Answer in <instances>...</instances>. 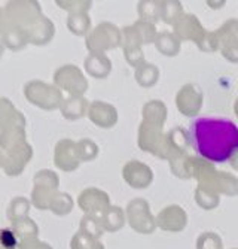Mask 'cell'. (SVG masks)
I'll return each instance as SVG.
<instances>
[{
    "label": "cell",
    "mask_w": 238,
    "mask_h": 249,
    "mask_svg": "<svg viewBox=\"0 0 238 249\" xmlns=\"http://www.w3.org/2000/svg\"><path fill=\"white\" fill-rule=\"evenodd\" d=\"M0 37H2L6 50H11L14 53L23 51L29 45V39H27V35H26L24 29H19V27L8 26L3 30V33L0 35Z\"/></svg>",
    "instance_id": "8"
},
{
    "label": "cell",
    "mask_w": 238,
    "mask_h": 249,
    "mask_svg": "<svg viewBox=\"0 0 238 249\" xmlns=\"http://www.w3.org/2000/svg\"><path fill=\"white\" fill-rule=\"evenodd\" d=\"M15 109V105L8 97H0V120L6 117L11 110Z\"/></svg>",
    "instance_id": "15"
},
{
    "label": "cell",
    "mask_w": 238,
    "mask_h": 249,
    "mask_svg": "<svg viewBox=\"0 0 238 249\" xmlns=\"http://www.w3.org/2000/svg\"><path fill=\"white\" fill-rule=\"evenodd\" d=\"M3 161H5V154L0 149V169H3Z\"/></svg>",
    "instance_id": "18"
},
{
    "label": "cell",
    "mask_w": 238,
    "mask_h": 249,
    "mask_svg": "<svg viewBox=\"0 0 238 249\" xmlns=\"http://www.w3.org/2000/svg\"><path fill=\"white\" fill-rule=\"evenodd\" d=\"M55 82L61 87H78L80 84V78L78 75L76 69H70V67H64V69H60L55 73Z\"/></svg>",
    "instance_id": "12"
},
{
    "label": "cell",
    "mask_w": 238,
    "mask_h": 249,
    "mask_svg": "<svg viewBox=\"0 0 238 249\" xmlns=\"http://www.w3.org/2000/svg\"><path fill=\"white\" fill-rule=\"evenodd\" d=\"M8 27V22H6V17H5V9L3 6H0V35L3 33V30Z\"/></svg>",
    "instance_id": "16"
},
{
    "label": "cell",
    "mask_w": 238,
    "mask_h": 249,
    "mask_svg": "<svg viewBox=\"0 0 238 249\" xmlns=\"http://www.w3.org/2000/svg\"><path fill=\"white\" fill-rule=\"evenodd\" d=\"M189 136L195 151L213 163H223L238 151V127L226 118L192 121Z\"/></svg>",
    "instance_id": "1"
},
{
    "label": "cell",
    "mask_w": 238,
    "mask_h": 249,
    "mask_svg": "<svg viewBox=\"0 0 238 249\" xmlns=\"http://www.w3.org/2000/svg\"><path fill=\"white\" fill-rule=\"evenodd\" d=\"M5 17L8 26L26 29L42 17L39 2L34 0H12L5 6Z\"/></svg>",
    "instance_id": "3"
},
{
    "label": "cell",
    "mask_w": 238,
    "mask_h": 249,
    "mask_svg": "<svg viewBox=\"0 0 238 249\" xmlns=\"http://www.w3.org/2000/svg\"><path fill=\"white\" fill-rule=\"evenodd\" d=\"M18 249H52V248L47 243L40 242L37 237H34V239H27V240L19 242Z\"/></svg>",
    "instance_id": "14"
},
{
    "label": "cell",
    "mask_w": 238,
    "mask_h": 249,
    "mask_svg": "<svg viewBox=\"0 0 238 249\" xmlns=\"http://www.w3.org/2000/svg\"><path fill=\"white\" fill-rule=\"evenodd\" d=\"M26 35H27V39H29V43L32 45H45L51 40L52 35H54V24L45 17H40L37 18L33 24H30L29 27L24 29Z\"/></svg>",
    "instance_id": "7"
},
{
    "label": "cell",
    "mask_w": 238,
    "mask_h": 249,
    "mask_svg": "<svg viewBox=\"0 0 238 249\" xmlns=\"http://www.w3.org/2000/svg\"><path fill=\"white\" fill-rule=\"evenodd\" d=\"M72 143L69 141H63L57 145L55 149V164L63 170H70L78 166V161L72 155Z\"/></svg>",
    "instance_id": "10"
},
{
    "label": "cell",
    "mask_w": 238,
    "mask_h": 249,
    "mask_svg": "<svg viewBox=\"0 0 238 249\" xmlns=\"http://www.w3.org/2000/svg\"><path fill=\"white\" fill-rule=\"evenodd\" d=\"M0 249H8V248H3V246H0Z\"/></svg>",
    "instance_id": "19"
},
{
    "label": "cell",
    "mask_w": 238,
    "mask_h": 249,
    "mask_svg": "<svg viewBox=\"0 0 238 249\" xmlns=\"http://www.w3.org/2000/svg\"><path fill=\"white\" fill-rule=\"evenodd\" d=\"M32 203L37 209H48L52 205V190L57 187V176L49 170H40L34 175Z\"/></svg>",
    "instance_id": "5"
},
{
    "label": "cell",
    "mask_w": 238,
    "mask_h": 249,
    "mask_svg": "<svg viewBox=\"0 0 238 249\" xmlns=\"http://www.w3.org/2000/svg\"><path fill=\"white\" fill-rule=\"evenodd\" d=\"M24 97L29 103L45 109V110H52L60 105L61 94L58 93V89L47 82L33 79L24 84L23 88Z\"/></svg>",
    "instance_id": "4"
},
{
    "label": "cell",
    "mask_w": 238,
    "mask_h": 249,
    "mask_svg": "<svg viewBox=\"0 0 238 249\" xmlns=\"http://www.w3.org/2000/svg\"><path fill=\"white\" fill-rule=\"evenodd\" d=\"M27 120L16 107L0 120V149L8 151L27 141Z\"/></svg>",
    "instance_id": "2"
},
{
    "label": "cell",
    "mask_w": 238,
    "mask_h": 249,
    "mask_svg": "<svg viewBox=\"0 0 238 249\" xmlns=\"http://www.w3.org/2000/svg\"><path fill=\"white\" fill-rule=\"evenodd\" d=\"M19 239L16 237L15 231L11 227L0 230V246L8 248V249H18Z\"/></svg>",
    "instance_id": "13"
},
{
    "label": "cell",
    "mask_w": 238,
    "mask_h": 249,
    "mask_svg": "<svg viewBox=\"0 0 238 249\" xmlns=\"http://www.w3.org/2000/svg\"><path fill=\"white\" fill-rule=\"evenodd\" d=\"M5 50H6V47H5V43H3L2 37H0V58L3 57V54H5Z\"/></svg>",
    "instance_id": "17"
},
{
    "label": "cell",
    "mask_w": 238,
    "mask_h": 249,
    "mask_svg": "<svg viewBox=\"0 0 238 249\" xmlns=\"http://www.w3.org/2000/svg\"><path fill=\"white\" fill-rule=\"evenodd\" d=\"M11 225H12L11 229L15 231V234L19 239V242L27 240V239H34L39 234L37 224L33 219H30L29 216L24 218V219H21V221H16V222H14Z\"/></svg>",
    "instance_id": "11"
},
{
    "label": "cell",
    "mask_w": 238,
    "mask_h": 249,
    "mask_svg": "<svg viewBox=\"0 0 238 249\" xmlns=\"http://www.w3.org/2000/svg\"><path fill=\"white\" fill-rule=\"evenodd\" d=\"M30 206H32V201L27 197H23V196L14 197L6 209V216H8L9 222L14 224L16 221L27 218L29 212H30Z\"/></svg>",
    "instance_id": "9"
},
{
    "label": "cell",
    "mask_w": 238,
    "mask_h": 249,
    "mask_svg": "<svg viewBox=\"0 0 238 249\" xmlns=\"http://www.w3.org/2000/svg\"><path fill=\"white\" fill-rule=\"evenodd\" d=\"M5 154V161H3V172L6 176L15 178L19 176L30 163L33 157V148L32 145L26 141L23 143H19L8 151H3Z\"/></svg>",
    "instance_id": "6"
}]
</instances>
